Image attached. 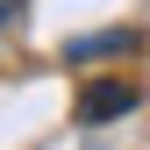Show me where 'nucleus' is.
<instances>
[{"label":"nucleus","instance_id":"1","mask_svg":"<svg viewBox=\"0 0 150 150\" xmlns=\"http://www.w3.org/2000/svg\"><path fill=\"white\" fill-rule=\"evenodd\" d=\"M129 107H136V86L129 79H100V86L79 93V122H115V115H129Z\"/></svg>","mask_w":150,"mask_h":150},{"label":"nucleus","instance_id":"2","mask_svg":"<svg viewBox=\"0 0 150 150\" xmlns=\"http://www.w3.org/2000/svg\"><path fill=\"white\" fill-rule=\"evenodd\" d=\"M136 36H122V29H107V36H86V43H64V64H86V57H107V50H129Z\"/></svg>","mask_w":150,"mask_h":150},{"label":"nucleus","instance_id":"3","mask_svg":"<svg viewBox=\"0 0 150 150\" xmlns=\"http://www.w3.org/2000/svg\"><path fill=\"white\" fill-rule=\"evenodd\" d=\"M22 7H29V0H0V29H14V22H22Z\"/></svg>","mask_w":150,"mask_h":150}]
</instances>
